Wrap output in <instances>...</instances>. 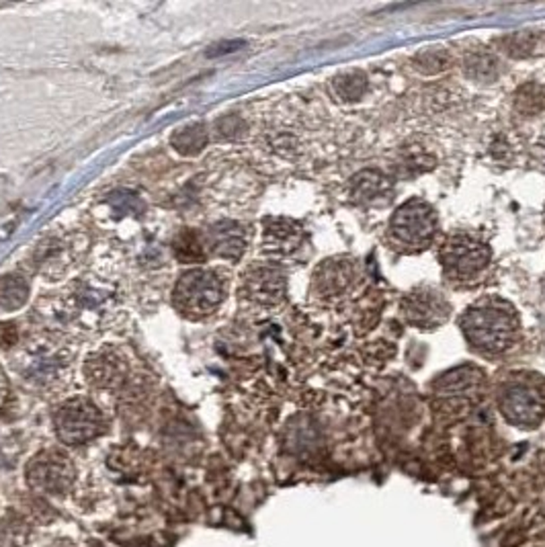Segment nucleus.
<instances>
[{"mask_svg": "<svg viewBox=\"0 0 545 547\" xmlns=\"http://www.w3.org/2000/svg\"><path fill=\"white\" fill-rule=\"evenodd\" d=\"M459 328L473 349L484 355H502L519 338V316L508 301L484 298L468 308Z\"/></svg>", "mask_w": 545, "mask_h": 547, "instance_id": "obj_1", "label": "nucleus"}, {"mask_svg": "<svg viewBox=\"0 0 545 547\" xmlns=\"http://www.w3.org/2000/svg\"><path fill=\"white\" fill-rule=\"evenodd\" d=\"M437 228H439V220L433 207L422 199H408L392 215L387 226V242L400 253H420L433 242Z\"/></svg>", "mask_w": 545, "mask_h": 547, "instance_id": "obj_2", "label": "nucleus"}, {"mask_svg": "<svg viewBox=\"0 0 545 547\" xmlns=\"http://www.w3.org/2000/svg\"><path fill=\"white\" fill-rule=\"evenodd\" d=\"M500 412L521 429H533L545 416V384L535 376H515L500 390Z\"/></svg>", "mask_w": 545, "mask_h": 547, "instance_id": "obj_3", "label": "nucleus"}, {"mask_svg": "<svg viewBox=\"0 0 545 547\" xmlns=\"http://www.w3.org/2000/svg\"><path fill=\"white\" fill-rule=\"evenodd\" d=\"M492 250L484 240L468 232H455L443 242L439 261L445 275L454 281H473L490 265Z\"/></svg>", "mask_w": 545, "mask_h": 547, "instance_id": "obj_4", "label": "nucleus"}, {"mask_svg": "<svg viewBox=\"0 0 545 547\" xmlns=\"http://www.w3.org/2000/svg\"><path fill=\"white\" fill-rule=\"evenodd\" d=\"M224 279L215 271L195 269L185 273L175 287V306L186 316L212 314L224 300Z\"/></svg>", "mask_w": 545, "mask_h": 547, "instance_id": "obj_5", "label": "nucleus"}, {"mask_svg": "<svg viewBox=\"0 0 545 547\" xmlns=\"http://www.w3.org/2000/svg\"><path fill=\"white\" fill-rule=\"evenodd\" d=\"M56 433L62 443L76 447L92 441L103 433V416L92 402L84 398H72L56 410L54 414Z\"/></svg>", "mask_w": 545, "mask_h": 547, "instance_id": "obj_6", "label": "nucleus"}, {"mask_svg": "<svg viewBox=\"0 0 545 547\" xmlns=\"http://www.w3.org/2000/svg\"><path fill=\"white\" fill-rule=\"evenodd\" d=\"M76 470L66 453L46 449L35 456L27 465V482L33 491L49 496L66 494L74 484Z\"/></svg>", "mask_w": 545, "mask_h": 547, "instance_id": "obj_7", "label": "nucleus"}, {"mask_svg": "<svg viewBox=\"0 0 545 547\" xmlns=\"http://www.w3.org/2000/svg\"><path fill=\"white\" fill-rule=\"evenodd\" d=\"M451 306L439 291L419 287L402 300V316L411 326L420 330H437L449 318Z\"/></svg>", "mask_w": 545, "mask_h": 547, "instance_id": "obj_8", "label": "nucleus"}, {"mask_svg": "<svg viewBox=\"0 0 545 547\" xmlns=\"http://www.w3.org/2000/svg\"><path fill=\"white\" fill-rule=\"evenodd\" d=\"M242 290L261 306H275L285 298V275L271 265H258L244 275Z\"/></svg>", "mask_w": 545, "mask_h": 547, "instance_id": "obj_9", "label": "nucleus"}, {"mask_svg": "<svg viewBox=\"0 0 545 547\" xmlns=\"http://www.w3.org/2000/svg\"><path fill=\"white\" fill-rule=\"evenodd\" d=\"M355 277L357 269L350 258H330L314 273V291L322 300H339L350 290Z\"/></svg>", "mask_w": 545, "mask_h": 547, "instance_id": "obj_10", "label": "nucleus"}, {"mask_svg": "<svg viewBox=\"0 0 545 547\" xmlns=\"http://www.w3.org/2000/svg\"><path fill=\"white\" fill-rule=\"evenodd\" d=\"M394 185L377 170H363L349 185V197L359 205H385L392 199Z\"/></svg>", "mask_w": 545, "mask_h": 547, "instance_id": "obj_11", "label": "nucleus"}, {"mask_svg": "<svg viewBox=\"0 0 545 547\" xmlns=\"http://www.w3.org/2000/svg\"><path fill=\"white\" fill-rule=\"evenodd\" d=\"M301 226L298 221L287 218H271L264 221V234H263V247L269 255L275 256H287L293 250H298L301 244Z\"/></svg>", "mask_w": 545, "mask_h": 547, "instance_id": "obj_12", "label": "nucleus"}, {"mask_svg": "<svg viewBox=\"0 0 545 547\" xmlns=\"http://www.w3.org/2000/svg\"><path fill=\"white\" fill-rule=\"evenodd\" d=\"M210 244L218 256L238 261L247 248V232L238 221H220L210 228Z\"/></svg>", "mask_w": 545, "mask_h": 547, "instance_id": "obj_13", "label": "nucleus"}, {"mask_svg": "<svg viewBox=\"0 0 545 547\" xmlns=\"http://www.w3.org/2000/svg\"><path fill=\"white\" fill-rule=\"evenodd\" d=\"M86 373H89L92 384H97L100 387H113L124 381L125 367L119 359H115L111 355H99L95 359H91L89 365H86Z\"/></svg>", "mask_w": 545, "mask_h": 547, "instance_id": "obj_14", "label": "nucleus"}, {"mask_svg": "<svg viewBox=\"0 0 545 547\" xmlns=\"http://www.w3.org/2000/svg\"><path fill=\"white\" fill-rule=\"evenodd\" d=\"M482 379V371H478L476 367L465 365V367H455L449 373H445L437 379V392L439 394H463L470 392L478 386V381Z\"/></svg>", "mask_w": 545, "mask_h": 547, "instance_id": "obj_15", "label": "nucleus"}, {"mask_svg": "<svg viewBox=\"0 0 545 547\" xmlns=\"http://www.w3.org/2000/svg\"><path fill=\"white\" fill-rule=\"evenodd\" d=\"M207 127L203 124H191L172 134L170 143L178 154L195 156L207 146Z\"/></svg>", "mask_w": 545, "mask_h": 547, "instance_id": "obj_16", "label": "nucleus"}, {"mask_svg": "<svg viewBox=\"0 0 545 547\" xmlns=\"http://www.w3.org/2000/svg\"><path fill=\"white\" fill-rule=\"evenodd\" d=\"M29 300V285L23 277L4 275L0 279V308L6 312L19 309Z\"/></svg>", "mask_w": 545, "mask_h": 547, "instance_id": "obj_17", "label": "nucleus"}, {"mask_svg": "<svg viewBox=\"0 0 545 547\" xmlns=\"http://www.w3.org/2000/svg\"><path fill=\"white\" fill-rule=\"evenodd\" d=\"M29 539V527L19 515H4L0 519V545L3 547H23Z\"/></svg>", "mask_w": 545, "mask_h": 547, "instance_id": "obj_18", "label": "nucleus"}, {"mask_svg": "<svg viewBox=\"0 0 545 547\" xmlns=\"http://www.w3.org/2000/svg\"><path fill=\"white\" fill-rule=\"evenodd\" d=\"M516 111L523 115H537L545 109V89L540 84L521 86L515 97Z\"/></svg>", "mask_w": 545, "mask_h": 547, "instance_id": "obj_19", "label": "nucleus"}, {"mask_svg": "<svg viewBox=\"0 0 545 547\" xmlns=\"http://www.w3.org/2000/svg\"><path fill=\"white\" fill-rule=\"evenodd\" d=\"M334 92L342 100H357L368 89V78L361 72H349V74H341L333 81Z\"/></svg>", "mask_w": 545, "mask_h": 547, "instance_id": "obj_20", "label": "nucleus"}, {"mask_svg": "<svg viewBox=\"0 0 545 547\" xmlns=\"http://www.w3.org/2000/svg\"><path fill=\"white\" fill-rule=\"evenodd\" d=\"M175 255L178 261L183 263H199L203 261V247H201L199 239L193 232H183L181 236H177L175 240Z\"/></svg>", "mask_w": 545, "mask_h": 547, "instance_id": "obj_21", "label": "nucleus"}, {"mask_svg": "<svg viewBox=\"0 0 545 547\" xmlns=\"http://www.w3.org/2000/svg\"><path fill=\"white\" fill-rule=\"evenodd\" d=\"M465 70H468V74L473 78V81L488 82V81H492L494 76H497L498 64L490 56L476 54V56L470 57L468 64H465Z\"/></svg>", "mask_w": 545, "mask_h": 547, "instance_id": "obj_22", "label": "nucleus"}, {"mask_svg": "<svg viewBox=\"0 0 545 547\" xmlns=\"http://www.w3.org/2000/svg\"><path fill=\"white\" fill-rule=\"evenodd\" d=\"M119 213H134L142 210V201L129 191H117L115 195H111V205H119Z\"/></svg>", "mask_w": 545, "mask_h": 547, "instance_id": "obj_23", "label": "nucleus"}, {"mask_svg": "<svg viewBox=\"0 0 545 547\" xmlns=\"http://www.w3.org/2000/svg\"><path fill=\"white\" fill-rule=\"evenodd\" d=\"M244 48V41L242 39H229V41H221V43H215L213 48L207 49V57H221L226 54H234L238 52V49Z\"/></svg>", "mask_w": 545, "mask_h": 547, "instance_id": "obj_24", "label": "nucleus"}, {"mask_svg": "<svg viewBox=\"0 0 545 547\" xmlns=\"http://www.w3.org/2000/svg\"><path fill=\"white\" fill-rule=\"evenodd\" d=\"M445 62H447V57H445L443 52H425V54H420L419 57H416V64H419V68L420 66H430V64H433V72L443 70Z\"/></svg>", "mask_w": 545, "mask_h": 547, "instance_id": "obj_25", "label": "nucleus"}, {"mask_svg": "<svg viewBox=\"0 0 545 547\" xmlns=\"http://www.w3.org/2000/svg\"><path fill=\"white\" fill-rule=\"evenodd\" d=\"M14 341H17V330H14V324L6 322L0 326V343L4 344V347H13Z\"/></svg>", "mask_w": 545, "mask_h": 547, "instance_id": "obj_26", "label": "nucleus"}]
</instances>
